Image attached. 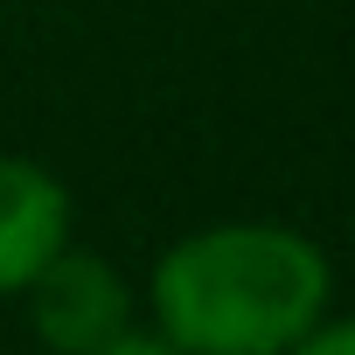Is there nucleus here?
<instances>
[{"instance_id":"nucleus-1","label":"nucleus","mask_w":355,"mask_h":355,"mask_svg":"<svg viewBox=\"0 0 355 355\" xmlns=\"http://www.w3.org/2000/svg\"><path fill=\"white\" fill-rule=\"evenodd\" d=\"M334 313V258L272 216L182 230L146 272V334L174 355H293Z\"/></svg>"},{"instance_id":"nucleus-2","label":"nucleus","mask_w":355,"mask_h":355,"mask_svg":"<svg viewBox=\"0 0 355 355\" xmlns=\"http://www.w3.org/2000/svg\"><path fill=\"white\" fill-rule=\"evenodd\" d=\"M21 306H28V334L49 355H105L125 334H139V293H132V279L105 251H91V244H70L21 293Z\"/></svg>"},{"instance_id":"nucleus-3","label":"nucleus","mask_w":355,"mask_h":355,"mask_svg":"<svg viewBox=\"0 0 355 355\" xmlns=\"http://www.w3.org/2000/svg\"><path fill=\"white\" fill-rule=\"evenodd\" d=\"M77 244V196L35 153L0 146V300H21Z\"/></svg>"},{"instance_id":"nucleus-4","label":"nucleus","mask_w":355,"mask_h":355,"mask_svg":"<svg viewBox=\"0 0 355 355\" xmlns=\"http://www.w3.org/2000/svg\"><path fill=\"white\" fill-rule=\"evenodd\" d=\"M293 355H355V313H327L306 341H293Z\"/></svg>"},{"instance_id":"nucleus-5","label":"nucleus","mask_w":355,"mask_h":355,"mask_svg":"<svg viewBox=\"0 0 355 355\" xmlns=\"http://www.w3.org/2000/svg\"><path fill=\"white\" fill-rule=\"evenodd\" d=\"M105 355H174V348H167V341H153V334L139 327V334H125V341H119V348H105Z\"/></svg>"}]
</instances>
